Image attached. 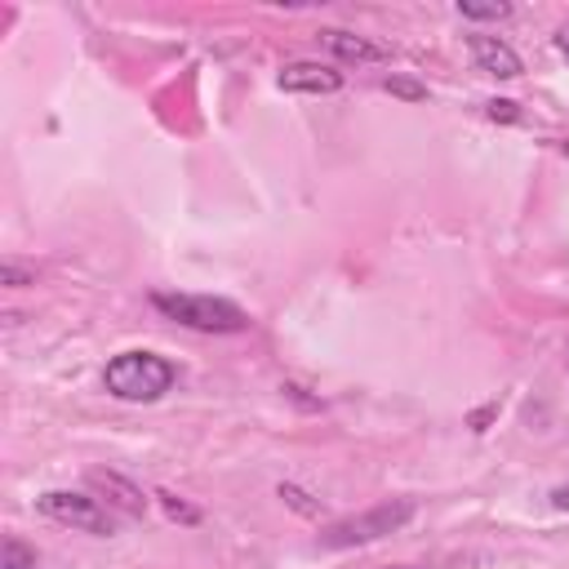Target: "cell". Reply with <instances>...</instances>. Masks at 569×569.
I'll list each match as a JSON object with an SVG mask.
<instances>
[{
    "label": "cell",
    "instance_id": "1",
    "mask_svg": "<svg viewBox=\"0 0 569 569\" xmlns=\"http://www.w3.org/2000/svg\"><path fill=\"white\" fill-rule=\"evenodd\" d=\"M173 382H178V365L164 360V356H156V351H120L102 369V387L116 400H129V405H151Z\"/></svg>",
    "mask_w": 569,
    "mask_h": 569
},
{
    "label": "cell",
    "instance_id": "13",
    "mask_svg": "<svg viewBox=\"0 0 569 569\" xmlns=\"http://www.w3.org/2000/svg\"><path fill=\"white\" fill-rule=\"evenodd\" d=\"M0 284L27 289V284H36V267H27V262H18V258H4V262H0Z\"/></svg>",
    "mask_w": 569,
    "mask_h": 569
},
{
    "label": "cell",
    "instance_id": "7",
    "mask_svg": "<svg viewBox=\"0 0 569 569\" xmlns=\"http://www.w3.org/2000/svg\"><path fill=\"white\" fill-rule=\"evenodd\" d=\"M276 84L284 93H338L342 89V71H333L329 62H284Z\"/></svg>",
    "mask_w": 569,
    "mask_h": 569
},
{
    "label": "cell",
    "instance_id": "9",
    "mask_svg": "<svg viewBox=\"0 0 569 569\" xmlns=\"http://www.w3.org/2000/svg\"><path fill=\"white\" fill-rule=\"evenodd\" d=\"M276 498H280L284 507H293L298 516H307V520H320V516H325V502L311 498V493H307L302 485H293V480H280V485H276Z\"/></svg>",
    "mask_w": 569,
    "mask_h": 569
},
{
    "label": "cell",
    "instance_id": "4",
    "mask_svg": "<svg viewBox=\"0 0 569 569\" xmlns=\"http://www.w3.org/2000/svg\"><path fill=\"white\" fill-rule=\"evenodd\" d=\"M36 507L58 520V525H71L80 533H93V538H111L116 533V511H107L98 498L89 493H71V489H49L36 498Z\"/></svg>",
    "mask_w": 569,
    "mask_h": 569
},
{
    "label": "cell",
    "instance_id": "18",
    "mask_svg": "<svg viewBox=\"0 0 569 569\" xmlns=\"http://www.w3.org/2000/svg\"><path fill=\"white\" fill-rule=\"evenodd\" d=\"M556 49H560V53H565V58H569V22H565V27H560V31H556Z\"/></svg>",
    "mask_w": 569,
    "mask_h": 569
},
{
    "label": "cell",
    "instance_id": "12",
    "mask_svg": "<svg viewBox=\"0 0 569 569\" xmlns=\"http://www.w3.org/2000/svg\"><path fill=\"white\" fill-rule=\"evenodd\" d=\"M151 498L164 507V516H169V520H182V525H196V520H200V511H196V507H187V502H182L178 493H169V489H156Z\"/></svg>",
    "mask_w": 569,
    "mask_h": 569
},
{
    "label": "cell",
    "instance_id": "8",
    "mask_svg": "<svg viewBox=\"0 0 569 569\" xmlns=\"http://www.w3.org/2000/svg\"><path fill=\"white\" fill-rule=\"evenodd\" d=\"M467 49H471V58H476V67H480L485 76L516 80V76L525 71L520 53H516L507 40H498V36H467Z\"/></svg>",
    "mask_w": 569,
    "mask_h": 569
},
{
    "label": "cell",
    "instance_id": "14",
    "mask_svg": "<svg viewBox=\"0 0 569 569\" xmlns=\"http://www.w3.org/2000/svg\"><path fill=\"white\" fill-rule=\"evenodd\" d=\"M382 89H387V93H396V98H405V102H422V98H427V89H422V84H413V80H405V76H387V80H382Z\"/></svg>",
    "mask_w": 569,
    "mask_h": 569
},
{
    "label": "cell",
    "instance_id": "15",
    "mask_svg": "<svg viewBox=\"0 0 569 569\" xmlns=\"http://www.w3.org/2000/svg\"><path fill=\"white\" fill-rule=\"evenodd\" d=\"M485 116H489V120H502V124H511V120H520V111H516V102H507V98H493V102H485Z\"/></svg>",
    "mask_w": 569,
    "mask_h": 569
},
{
    "label": "cell",
    "instance_id": "19",
    "mask_svg": "<svg viewBox=\"0 0 569 569\" xmlns=\"http://www.w3.org/2000/svg\"><path fill=\"white\" fill-rule=\"evenodd\" d=\"M391 569H413V565H391Z\"/></svg>",
    "mask_w": 569,
    "mask_h": 569
},
{
    "label": "cell",
    "instance_id": "3",
    "mask_svg": "<svg viewBox=\"0 0 569 569\" xmlns=\"http://www.w3.org/2000/svg\"><path fill=\"white\" fill-rule=\"evenodd\" d=\"M413 511H418V507H413L409 498L378 502V507H369L365 516H351V520L329 525V529L320 533V547H365V542H373V538L396 533L400 525H409V520H413Z\"/></svg>",
    "mask_w": 569,
    "mask_h": 569
},
{
    "label": "cell",
    "instance_id": "17",
    "mask_svg": "<svg viewBox=\"0 0 569 569\" xmlns=\"http://www.w3.org/2000/svg\"><path fill=\"white\" fill-rule=\"evenodd\" d=\"M551 507H556V511H569V485H556V489H551Z\"/></svg>",
    "mask_w": 569,
    "mask_h": 569
},
{
    "label": "cell",
    "instance_id": "11",
    "mask_svg": "<svg viewBox=\"0 0 569 569\" xmlns=\"http://www.w3.org/2000/svg\"><path fill=\"white\" fill-rule=\"evenodd\" d=\"M458 13H462L467 22H502V18H511V4H507V0H489V4L458 0Z\"/></svg>",
    "mask_w": 569,
    "mask_h": 569
},
{
    "label": "cell",
    "instance_id": "10",
    "mask_svg": "<svg viewBox=\"0 0 569 569\" xmlns=\"http://www.w3.org/2000/svg\"><path fill=\"white\" fill-rule=\"evenodd\" d=\"M0 569H36V547L22 542L18 533H9L0 547Z\"/></svg>",
    "mask_w": 569,
    "mask_h": 569
},
{
    "label": "cell",
    "instance_id": "5",
    "mask_svg": "<svg viewBox=\"0 0 569 569\" xmlns=\"http://www.w3.org/2000/svg\"><path fill=\"white\" fill-rule=\"evenodd\" d=\"M84 485H89V493H98V502H102L107 511H120V516H129V520H142V511H147V502H151L129 476L107 471V467L84 471Z\"/></svg>",
    "mask_w": 569,
    "mask_h": 569
},
{
    "label": "cell",
    "instance_id": "16",
    "mask_svg": "<svg viewBox=\"0 0 569 569\" xmlns=\"http://www.w3.org/2000/svg\"><path fill=\"white\" fill-rule=\"evenodd\" d=\"M493 413H498V400H493V405H485V409H476V413H471V431H485V422H489Z\"/></svg>",
    "mask_w": 569,
    "mask_h": 569
},
{
    "label": "cell",
    "instance_id": "2",
    "mask_svg": "<svg viewBox=\"0 0 569 569\" xmlns=\"http://www.w3.org/2000/svg\"><path fill=\"white\" fill-rule=\"evenodd\" d=\"M151 307L196 333H244L249 316L231 302V298H213V293H151Z\"/></svg>",
    "mask_w": 569,
    "mask_h": 569
},
{
    "label": "cell",
    "instance_id": "6",
    "mask_svg": "<svg viewBox=\"0 0 569 569\" xmlns=\"http://www.w3.org/2000/svg\"><path fill=\"white\" fill-rule=\"evenodd\" d=\"M320 44L338 58V62H356V67H382V62H391V49L387 44H378V40H369V36H356V31H342V27H325L320 31Z\"/></svg>",
    "mask_w": 569,
    "mask_h": 569
}]
</instances>
